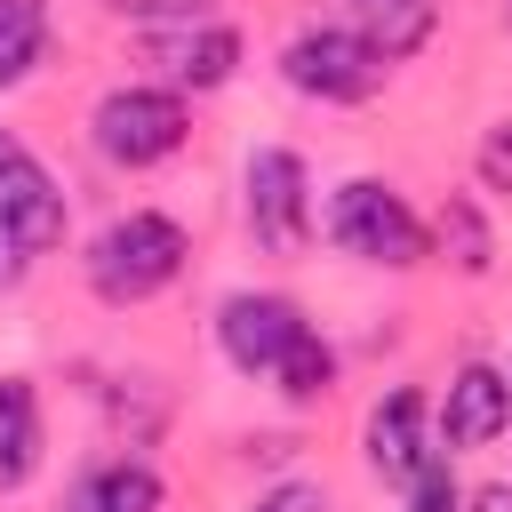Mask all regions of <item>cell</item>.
<instances>
[{
	"label": "cell",
	"mask_w": 512,
	"mask_h": 512,
	"mask_svg": "<svg viewBox=\"0 0 512 512\" xmlns=\"http://www.w3.org/2000/svg\"><path fill=\"white\" fill-rule=\"evenodd\" d=\"M176 272H184V232H176V216H152V208L104 224L96 248H88V280H96L104 304H144Z\"/></svg>",
	"instance_id": "1"
},
{
	"label": "cell",
	"mask_w": 512,
	"mask_h": 512,
	"mask_svg": "<svg viewBox=\"0 0 512 512\" xmlns=\"http://www.w3.org/2000/svg\"><path fill=\"white\" fill-rule=\"evenodd\" d=\"M184 104L168 96V88H112L104 104H96V152L112 160V168H152V160H168L176 144H184Z\"/></svg>",
	"instance_id": "2"
},
{
	"label": "cell",
	"mask_w": 512,
	"mask_h": 512,
	"mask_svg": "<svg viewBox=\"0 0 512 512\" xmlns=\"http://www.w3.org/2000/svg\"><path fill=\"white\" fill-rule=\"evenodd\" d=\"M328 232H336V248H352V256H368V264H392V272L424 256V224L408 216V200L384 192V184H368V176L336 192Z\"/></svg>",
	"instance_id": "3"
},
{
	"label": "cell",
	"mask_w": 512,
	"mask_h": 512,
	"mask_svg": "<svg viewBox=\"0 0 512 512\" xmlns=\"http://www.w3.org/2000/svg\"><path fill=\"white\" fill-rule=\"evenodd\" d=\"M280 72H288V88H296V96L360 104V96H376L384 56H376L360 32H296V40H288V56H280Z\"/></svg>",
	"instance_id": "4"
},
{
	"label": "cell",
	"mask_w": 512,
	"mask_h": 512,
	"mask_svg": "<svg viewBox=\"0 0 512 512\" xmlns=\"http://www.w3.org/2000/svg\"><path fill=\"white\" fill-rule=\"evenodd\" d=\"M248 224H256V248L304 256V240H312V200H304V160H296V152H256V160H248Z\"/></svg>",
	"instance_id": "5"
},
{
	"label": "cell",
	"mask_w": 512,
	"mask_h": 512,
	"mask_svg": "<svg viewBox=\"0 0 512 512\" xmlns=\"http://www.w3.org/2000/svg\"><path fill=\"white\" fill-rule=\"evenodd\" d=\"M0 224H8V240L24 248V256H40V248H56L64 240V192L48 184V168L0 128Z\"/></svg>",
	"instance_id": "6"
},
{
	"label": "cell",
	"mask_w": 512,
	"mask_h": 512,
	"mask_svg": "<svg viewBox=\"0 0 512 512\" xmlns=\"http://www.w3.org/2000/svg\"><path fill=\"white\" fill-rule=\"evenodd\" d=\"M216 336H224V360H232L240 376H272V368L288 360V344L304 336V312H296L288 296H232V304L216 312Z\"/></svg>",
	"instance_id": "7"
},
{
	"label": "cell",
	"mask_w": 512,
	"mask_h": 512,
	"mask_svg": "<svg viewBox=\"0 0 512 512\" xmlns=\"http://www.w3.org/2000/svg\"><path fill=\"white\" fill-rule=\"evenodd\" d=\"M152 64L176 88H224L232 64H240V32H224V24H176V32L152 40Z\"/></svg>",
	"instance_id": "8"
},
{
	"label": "cell",
	"mask_w": 512,
	"mask_h": 512,
	"mask_svg": "<svg viewBox=\"0 0 512 512\" xmlns=\"http://www.w3.org/2000/svg\"><path fill=\"white\" fill-rule=\"evenodd\" d=\"M448 448H488L504 424H512V384L496 376V368H456V384H448Z\"/></svg>",
	"instance_id": "9"
},
{
	"label": "cell",
	"mask_w": 512,
	"mask_h": 512,
	"mask_svg": "<svg viewBox=\"0 0 512 512\" xmlns=\"http://www.w3.org/2000/svg\"><path fill=\"white\" fill-rule=\"evenodd\" d=\"M424 400L416 392H392V400H376V416H368V464L384 472V480H416L424 472Z\"/></svg>",
	"instance_id": "10"
},
{
	"label": "cell",
	"mask_w": 512,
	"mask_h": 512,
	"mask_svg": "<svg viewBox=\"0 0 512 512\" xmlns=\"http://www.w3.org/2000/svg\"><path fill=\"white\" fill-rule=\"evenodd\" d=\"M40 464V400L24 376H0V488H24Z\"/></svg>",
	"instance_id": "11"
},
{
	"label": "cell",
	"mask_w": 512,
	"mask_h": 512,
	"mask_svg": "<svg viewBox=\"0 0 512 512\" xmlns=\"http://www.w3.org/2000/svg\"><path fill=\"white\" fill-rule=\"evenodd\" d=\"M352 16H360V40H368L384 64L432 40V0H352Z\"/></svg>",
	"instance_id": "12"
},
{
	"label": "cell",
	"mask_w": 512,
	"mask_h": 512,
	"mask_svg": "<svg viewBox=\"0 0 512 512\" xmlns=\"http://www.w3.org/2000/svg\"><path fill=\"white\" fill-rule=\"evenodd\" d=\"M72 512H160V480L144 464H112L72 496Z\"/></svg>",
	"instance_id": "13"
},
{
	"label": "cell",
	"mask_w": 512,
	"mask_h": 512,
	"mask_svg": "<svg viewBox=\"0 0 512 512\" xmlns=\"http://www.w3.org/2000/svg\"><path fill=\"white\" fill-rule=\"evenodd\" d=\"M40 32H48L40 0H0V88H16L40 64Z\"/></svg>",
	"instance_id": "14"
},
{
	"label": "cell",
	"mask_w": 512,
	"mask_h": 512,
	"mask_svg": "<svg viewBox=\"0 0 512 512\" xmlns=\"http://www.w3.org/2000/svg\"><path fill=\"white\" fill-rule=\"evenodd\" d=\"M272 376H280V392H288V400H312V392H328V376H336V352H328V344H320V336L304 328V336L288 344V360H280Z\"/></svg>",
	"instance_id": "15"
},
{
	"label": "cell",
	"mask_w": 512,
	"mask_h": 512,
	"mask_svg": "<svg viewBox=\"0 0 512 512\" xmlns=\"http://www.w3.org/2000/svg\"><path fill=\"white\" fill-rule=\"evenodd\" d=\"M440 240L456 248V264H464V272H488V224H480V208H472V200H448V208H440Z\"/></svg>",
	"instance_id": "16"
},
{
	"label": "cell",
	"mask_w": 512,
	"mask_h": 512,
	"mask_svg": "<svg viewBox=\"0 0 512 512\" xmlns=\"http://www.w3.org/2000/svg\"><path fill=\"white\" fill-rule=\"evenodd\" d=\"M408 488H416V504H408V512H456V504H464V496H456V472H448L440 456H424V472H416Z\"/></svg>",
	"instance_id": "17"
},
{
	"label": "cell",
	"mask_w": 512,
	"mask_h": 512,
	"mask_svg": "<svg viewBox=\"0 0 512 512\" xmlns=\"http://www.w3.org/2000/svg\"><path fill=\"white\" fill-rule=\"evenodd\" d=\"M480 176H488V192H512V120H496L480 136Z\"/></svg>",
	"instance_id": "18"
},
{
	"label": "cell",
	"mask_w": 512,
	"mask_h": 512,
	"mask_svg": "<svg viewBox=\"0 0 512 512\" xmlns=\"http://www.w3.org/2000/svg\"><path fill=\"white\" fill-rule=\"evenodd\" d=\"M256 512H320V488H312V480H288V488L256 496Z\"/></svg>",
	"instance_id": "19"
},
{
	"label": "cell",
	"mask_w": 512,
	"mask_h": 512,
	"mask_svg": "<svg viewBox=\"0 0 512 512\" xmlns=\"http://www.w3.org/2000/svg\"><path fill=\"white\" fill-rule=\"evenodd\" d=\"M120 16H200V0H112Z\"/></svg>",
	"instance_id": "20"
},
{
	"label": "cell",
	"mask_w": 512,
	"mask_h": 512,
	"mask_svg": "<svg viewBox=\"0 0 512 512\" xmlns=\"http://www.w3.org/2000/svg\"><path fill=\"white\" fill-rule=\"evenodd\" d=\"M472 512H512V480H488V488L472 496Z\"/></svg>",
	"instance_id": "21"
},
{
	"label": "cell",
	"mask_w": 512,
	"mask_h": 512,
	"mask_svg": "<svg viewBox=\"0 0 512 512\" xmlns=\"http://www.w3.org/2000/svg\"><path fill=\"white\" fill-rule=\"evenodd\" d=\"M16 272H24V248H16L8 224H0V288H16Z\"/></svg>",
	"instance_id": "22"
},
{
	"label": "cell",
	"mask_w": 512,
	"mask_h": 512,
	"mask_svg": "<svg viewBox=\"0 0 512 512\" xmlns=\"http://www.w3.org/2000/svg\"><path fill=\"white\" fill-rule=\"evenodd\" d=\"M504 384H512V376H504Z\"/></svg>",
	"instance_id": "23"
}]
</instances>
